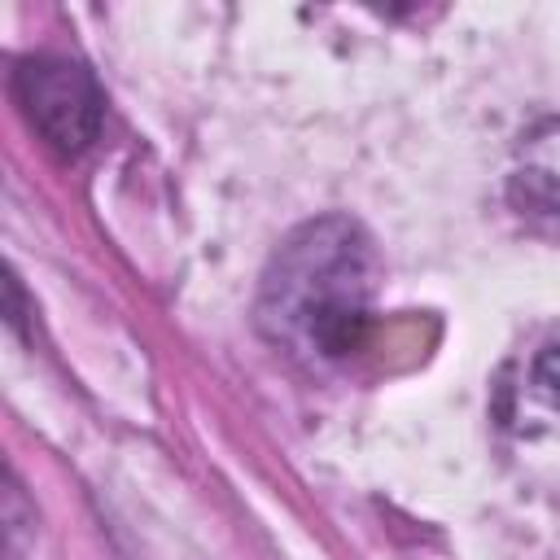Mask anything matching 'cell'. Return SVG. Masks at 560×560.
Wrapping results in <instances>:
<instances>
[{
	"mask_svg": "<svg viewBox=\"0 0 560 560\" xmlns=\"http://www.w3.org/2000/svg\"><path fill=\"white\" fill-rule=\"evenodd\" d=\"M376 249L346 214H324L284 236L258 289V328L306 368L346 363L372 319Z\"/></svg>",
	"mask_w": 560,
	"mask_h": 560,
	"instance_id": "obj_1",
	"label": "cell"
},
{
	"mask_svg": "<svg viewBox=\"0 0 560 560\" xmlns=\"http://www.w3.org/2000/svg\"><path fill=\"white\" fill-rule=\"evenodd\" d=\"M9 92L22 118L61 158H79L101 131L105 92L92 79V70L70 57H48V52L22 57L9 74Z\"/></svg>",
	"mask_w": 560,
	"mask_h": 560,
	"instance_id": "obj_2",
	"label": "cell"
},
{
	"mask_svg": "<svg viewBox=\"0 0 560 560\" xmlns=\"http://www.w3.org/2000/svg\"><path fill=\"white\" fill-rule=\"evenodd\" d=\"M529 389L542 398V407L551 416H560V341L542 346L529 363Z\"/></svg>",
	"mask_w": 560,
	"mask_h": 560,
	"instance_id": "obj_4",
	"label": "cell"
},
{
	"mask_svg": "<svg viewBox=\"0 0 560 560\" xmlns=\"http://www.w3.org/2000/svg\"><path fill=\"white\" fill-rule=\"evenodd\" d=\"M508 206L538 232H560V118L529 127L508 171Z\"/></svg>",
	"mask_w": 560,
	"mask_h": 560,
	"instance_id": "obj_3",
	"label": "cell"
}]
</instances>
